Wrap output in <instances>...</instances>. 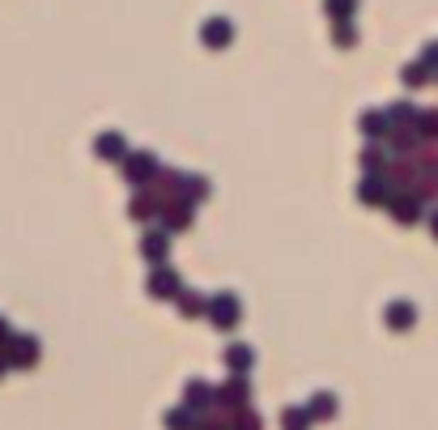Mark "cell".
Here are the masks:
<instances>
[{
  "mask_svg": "<svg viewBox=\"0 0 438 430\" xmlns=\"http://www.w3.org/2000/svg\"><path fill=\"white\" fill-rule=\"evenodd\" d=\"M204 43H209V47H226V43H230V21H221V17L209 21V26H204Z\"/></svg>",
  "mask_w": 438,
  "mask_h": 430,
  "instance_id": "6da1fadb",
  "label": "cell"
},
{
  "mask_svg": "<svg viewBox=\"0 0 438 430\" xmlns=\"http://www.w3.org/2000/svg\"><path fill=\"white\" fill-rule=\"evenodd\" d=\"M149 171H153V158H132V162H128V179H132V183L149 179Z\"/></svg>",
  "mask_w": 438,
  "mask_h": 430,
  "instance_id": "7a4b0ae2",
  "label": "cell"
},
{
  "mask_svg": "<svg viewBox=\"0 0 438 430\" xmlns=\"http://www.w3.org/2000/svg\"><path fill=\"white\" fill-rule=\"evenodd\" d=\"M98 154H102V158H119V154H124V145H119V136H102V145H98Z\"/></svg>",
  "mask_w": 438,
  "mask_h": 430,
  "instance_id": "3957f363",
  "label": "cell"
},
{
  "mask_svg": "<svg viewBox=\"0 0 438 430\" xmlns=\"http://www.w3.org/2000/svg\"><path fill=\"white\" fill-rule=\"evenodd\" d=\"M354 4L358 0H328V13L332 17H354Z\"/></svg>",
  "mask_w": 438,
  "mask_h": 430,
  "instance_id": "277c9868",
  "label": "cell"
},
{
  "mask_svg": "<svg viewBox=\"0 0 438 430\" xmlns=\"http://www.w3.org/2000/svg\"><path fill=\"white\" fill-rule=\"evenodd\" d=\"M336 43L349 47V43H354V26H336Z\"/></svg>",
  "mask_w": 438,
  "mask_h": 430,
  "instance_id": "5b68a950",
  "label": "cell"
}]
</instances>
